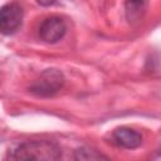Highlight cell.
<instances>
[{
    "label": "cell",
    "mask_w": 161,
    "mask_h": 161,
    "mask_svg": "<svg viewBox=\"0 0 161 161\" xmlns=\"http://www.w3.org/2000/svg\"><path fill=\"white\" fill-rule=\"evenodd\" d=\"M74 161H111L106 155L91 147H79L74 151Z\"/></svg>",
    "instance_id": "6"
},
{
    "label": "cell",
    "mask_w": 161,
    "mask_h": 161,
    "mask_svg": "<svg viewBox=\"0 0 161 161\" xmlns=\"http://www.w3.org/2000/svg\"><path fill=\"white\" fill-rule=\"evenodd\" d=\"M113 140L114 142L125 148H137L142 143V136L128 127H118L113 131Z\"/></svg>",
    "instance_id": "5"
},
{
    "label": "cell",
    "mask_w": 161,
    "mask_h": 161,
    "mask_svg": "<svg viewBox=\"0 0 161 161\" xmlns=\"http://www.w3.org/2000/svg\"><path fill=\"white\" fill-rule=\"evenodd\" d=\"M145 8H146V3H143V1H127L126 3L127 19L130 21L138 19L141 16V13H143Z\"/></svg>",
    "instance_id": "7"
},
{
    "label": "cell",
    "mask_w": 161,
    "mask_h": 161,
    "mask_svg": "<svg viewBox=\"0 0 161 161\" xmlns=\"http://www.w3.org/2000/svg\"><path fill=\"white\" fill-rule=\"evenodd\" d=\"M67 26L62 18L59 16H49L39 26V36L43 42L53 44L59 42L65 34Z\"/></svg>",
    "instance_id": "4"
},
{
    "label": "cell",
    "mask_w": 161,
    "mask_h": 161,
    "mask_svg": "<svg viewBox=\"0 0 161 161\" xmlns=\"http://www.w3.org/2000/svg\"><path fill=\"white\" fill-rule=\"evenodd\" d=\"M23 8L16 3H9L0 8V34L15 33L23 23Z\"/></svg>",
    "instance_id": "3"
},
{
    "label": "cell",
    "mask_w": 161,
    "mask_h": 161,
    "mask_svg": "<svg viewBox=\"0 0 161 161\" xmlns=\"http://www.w3.org/2000/svg\"><path fill=\"white\" fill-rule=\"evenodd\" d=\"M64 84V75L58 69L44 70L29 87V91L38 97L54 96Z\"/></svg>",
    "instance_id": "2"
},
{
    "label": "cell",
    "mask_w": 161,
    "mask_h": 161,
    "mask_svg": "<svg viewBox=\"0 0 161 161\" xmlns=\"http://www.w3.org/2000/svg\"><path fill=\"white\" fill-rule=\"evenodd\" d=\"M60 157V147L45 140L23 142L13 153L14 161H59Z\"/></svg>",
    "instance_id": "1"
}]
</instances>
